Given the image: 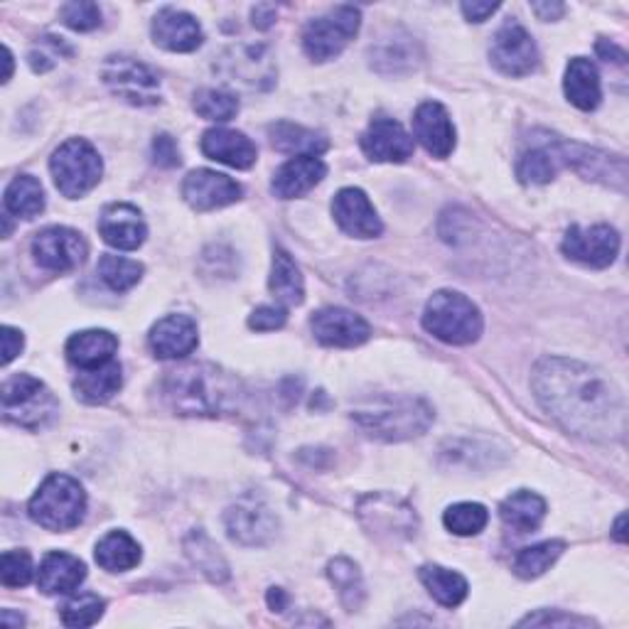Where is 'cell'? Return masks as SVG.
I'll return each instance as SVG.
<instances>
[{"instance_id": "cell-49", "label": "cell", "mask_w": 629, "mask_h": 629, "mask_svg": "<svg viewBox=\"0 0 629 629\" xmlns=\"http://www.w3.org/2000/svg\"><path fill=\"white\" fill-rule=\"evenodd\" d=\"M26 347V337H22V332L16 327H3V364L8 366L13 362L18 354Z\"/></svg>"}, {"instance_id": "cell-21", "label": "cell", "mask_w": 629, "mask_h": 629, "mask_svg": "<svg viewBox=\"0 0 629 629\" xmlns=\"http://www.w3.org/2000/svg\"><path fill=\"white\" fill-rule=\"evenodd\" d=\"M153 40L170 52H195L205 40L197 18L185 10L163 8L153 20Z\"/></svg>"}, {"instance_id": "cell-34", "label": "cell", "mask_w": 629, "mask_h": 629, "mask_svg": "<svg viewBox=\"0 0 629 629\" xmlns=\"http://www.w3.org/2000/svg\"><path fill=\"white\" fill-rule=\"evenodd\" d=\"M6 209L20 219H35L45 209V189L32 175H20L6 189Z\"/></svg>"}, {"instance_id": "cell-5", "label": "cell", "mask_w": 629, "mask_h": 629, "mask_svg": "<svg viewBox=\"0 0 629 629\" xmlns=\"http://www.w3.org/2000/svg\"><path fill=\"white\" fill-rule=\"evenodd\" d=\"M423 327L448 344H472L482 335V313L468 295L438 291L423 311Z\"/></svg>"}, {"instance_id": "cell-19", "label": "cell", "mask_w": 629, "mask_h": 629, "mask_svg": "<svg viewBox=\"0 0 629 629\" xmlns=\"http://www.w3.org/2000/svg\"><path fill=\"white\" fill-rule=\"evenodd\" d=\"M99 232L104 236V242L118 248V252H136L138 246H144L148 227L140 215L138 207L134 205H109L101 212L99 219Z\"/></svg>"}, {"instance_id": "cell-51", "label": "cell", "mask_w": 629, "mask_h": 629, "mask_svg": "<svg viewBox=\"0 0 629 629\" xmlns=\"http://www.w3.org/2000/svg\"><path fill=\"white\" fill-rule=\"evenodd\" d=\"M531 10L541 20H556V18H561L566 13V6L563 3H533Z\"/></svg>"}, {"instance_id": "cell-9", "label": "cell", "mask_w": 629, "mask_h": 629, "mask_svg": "<svg viewBox=\"0 0 629 629\" xmlns=\"http://www.w3.org/2000/svg\"><path fill=\"white\" fill-rule=\"evenodd\" d=\"M104 85L118 99L134 106H153L160 101V81L150 69L134 57H109L101 69Z\"/></svg>"}, {"instance_id": "cell-47", "label": "cell", "mask_w": 629, "mask_h": 629, "mask_svg": "<svg viewBox=\"0 0 629 629\" xmlns=\"http://www.w3.org/2000/svg\"><path fill=\"white\" fill-rule=\"evenodd\" d=\"M153 160L160 168H175V165H180V148H177L175 138H170L168 134H160L153 140Z\"/></svg>"}, {"instance_id": "cell-13", "label": "cell", "mask_w": 629, "mask_h": 629, "mask_svg": "<svg viewBox=\"0 0 629 629\" xmlns=\"http://www.w3.org/2000/svg\"><path fill=\"white\" fill-rule=\"evenodd\" d=\"M278 519L258 497H244L227 512V531L244 546H264L276 537Z\"/></svg>"}, {"instance_id": "cell-4", "label": "cell", "mask_w": 629, "mask_h": 629, "mask_svg": "<svg viewBox=\"0 0 629 629\" xmlns=\"http://www.w3.org/2000/svg\"><path fill=\"white\" fill-rule=\"evenodd\" d=\"M30 517L35 524L50 531H69L81 524L87 512V494L69 474H50L30 500Z\"/></svg>"}, {"instance_id": "cell-55", "label": "cell", "mask_w": 629, "mask_h": 629, "mask_svg": "<svg viewBox=\"0 0 629 629\" xmlns=\"http://www.w3.org/2000/svg\"><path fill=\"white\" fill-rule=\"evenodd\" d=\"M3 62H6L3 81H10V77H13V52H10V50H8V47H3Z\"/></svg>"}, {"instance_id": "cell-24", "label": "cell", "mask_w": 629, "mask_h": 629, "mask_svg": "<svg viewBox=\"0 0 629 629\" xmlns=\"http://www.w3.org/2000/svg\"><path fill=\"white\" fill-rule=\"evenodd\" d=\"M325 175L327 165L320 158H293L273 175L271 189L281 199H295L311 193L315 185L323 183Z\"/></svg>"}, {"instance_id": "cell-53", "label": "cell", "mask_w": 629, "mask_h": 629, "mask_svg": "<svg viewBox=\"0 0 629 629\" xmlns=\"http://www.w3.org/2000/svg\"><path fill=\"white\" fill-rule=\"evenodd\" d=\"M273 20H276V8L273 6H256L254 8V26L266 30L268 26H273Z\"/></svg>"}, {"instance_id": "cell-46", "label": "cell", "mask_w": 629, "mask_h": 629, "mask_svg": "<svg viewBox=\"0 0 629 629\" xmlns=\"http://www.w3.org/2000/svg\"><path fill=\"white\" fill-rule=\"evenodd\" d=\"M288 313L286 307L281 305H261L248 317V327L256 330V332H273V330H281L286 325Z\"/></svg>"}, {"instance_id": "cell-31", "label": "cell", "mask_w": 629, "mask_h": 629, "mask_svg": "<svg viewBox=\"0 0 629 629\" xmlns=\"http://www.w3.org/2000/svg\"><path fill=\"white\" fill-rule=\"evenodd\" d=\"M561 168H563L561 140H556V144L533 146L531 150H527L519 160L517 175H519V180L527 185H546L553 180Z\"/></svg>"}, {"instance_id": "cell-32", "label": "cell", "mask_w": 629, "mask_h": 629, "mask_svg": "<svg viewBox=\"0 0 629 629\" xmlns=\"http://www.w3.org/2000/svg\"><path fill=\"white\" fill-rule=\"evenodd\" d=\"M140 546L126 531H111L97 543V563L109 573H124L140 563Z\"/></svg>"}, {"instance_id": "cell-50", "label": "cell", "mask_w": 629, "mask_h": 629, "mask_svg": "<svg viewBox=\"0 0 629 629\" xmlns=\"http://www.w3.org/2000/svg\"><path fill=\"white\" fill-rule=\"evenodd\" d=\"M497 10H500V3H462V16H465L470 22H484L487 18H492Z\"/></svg>"}, {"instance_id": "cell-38", "label": "cell", "mask_w": 629, "mask_h": 629, "mask_svg": "<svg viewBox=\"0 0 629 629\" xmlns=\"http://www.w3.org/2000/svg\"><path fill=\"white\" fill-rule=\"evenodd\" d=\"M99 276L101 281L116 293H126L136 286L144 276V264H138V261H130L124 256H111L106 254L99 261Z\"/></svg>"}, {"instance_id": "cell-42", "label": "cell", "mask_w": 629, "mask_h": 629, "mask_svg": "<svg viewBox=\"0 0 629 629\" xmlns=\"http://www.w3.org/2000/svg\"><path fill=\"white\" fill-rule=\"evenodd\" d=\"M32 580V558L28 551H6L0 558V583L22 588Z\"/></svg>"}, {"instance_id": "cell-45", "label": "cell", "mask_w": 629, "mask_h": 629, "mask_svg": "<svg viewBox=\"0 0 629 629\" xmlns=\"http://www.w3.org/2000/svg\"><path fill=\"white\" fill-rule=\"evenodd\" d=\"M372 504V517H374V529H379L384 524L386 531H406L411 533V529H415V514L411 512L409 507H401V512L396 514H391V509H382V504H379V497H372L370 500Z\"/></svg>"}, {"instance_id": "cell-44", "label": "cell", "mask_w": 629, "mask_h": 629, "mask_svg": "<svg viewBox=\"0 0 629 629\" xmlns=\"http://www.w3.org/2000/svg\"><path fill=\"white\" fill-rule=\"evenodd\" d=\"M62 20L67 28L89 32L101 26V10L97 3H89V0H75V3H67L62 8Z\"/></svg>"}, {"instance_id": "cell-56", "label": "cell", "mask_w": 629, "mask_h": 629, "mask_svg": "<svg viewBox=\"0 0 629 629\" xmlns=\"http://www.w3.org/2000/svg\"><path fill=\"white\" fill-rule=\"evenodd\" d=\"M625 521H627V517L622 514L620 519H617V524H615V539L620 541V543L627 541V537H625Z\"/></svg>"}, {"instance_id": "cell-26", "label": "cell", "mask_w": 629, "mask_h": 629, "mask_svg": "<svg viewBox=\"0 0 629 629\" xmlns=\"http://www.w3.org/2000/svg\"><path fill=\"white\" fill-rule=\"evenodd\" d=\"M566 97L573 106H578L580 111H592L600 106L602 99V87H600V75L596 65L586 57L571 59V65L566 69L563 79Z\"/></svg>"}, {"instance_id": "cell-6", "label": "cell", "mask_w": 629, "mask_h": 629, "mask_svg": "<svg viewBox=\"0 0 629 629\" xmlns=\"http://www.w3.org/2000/svg\"><path fill=\"white\" fill-rule=\"evenodd\" d=\"M3 413L22 429L40 431L57 419L59 403L40 379L18 374L3 384Z\"/></svg>"}, {"instance_id": "cell-30", "label": "cell", "mask_w": 629, "mask_h": 629, "mask_svg": "<svg viewBox=\"0 0 629 629\" xmlns=\"http://www.w3.org/2000/svg\"><path fill=\"white\" fill-rule=\"evenodd\" d=\"M268 288L273 298L283 305H301L305 301V283L301 268L295 266L291 254L283 252V248H276V254H273Z\"/></svg>"}, {"instance_id": "cell-17", "label": "cell", "mask_w": 629, "mask_h": 629, "mask_svg": "<svg viewBox=\"0 0 629 629\" xmlns=\"http://www.w3.org/2000/svg\"><path fill=\"white\" fill-rule=\"evenodd\" d=\"M362 150L374 163H406L413 156V138L394 118H374L362 136Z\"/></svg>"}, {"instance_id": "cell-1", "label": "cell", "mask_w": 629, "mask_h": 629, "mask_svg": "<svg viewBox=\"0 0 629 629\" xmlns=\"http://www.w3.org/2000/svg\"><path fill=\"white\" fill-rule=\"evenodd\" d=\"M533 391L549 415L588 441H617L627 429V403L608 376L576 360L549 357L533 372Z\"/></svg>"}, {"instance_id": "cell-10", "label": "cell", "mask_w": 629, "mask_h": 629, "mask_svg": "<svg viewBox=\"0 0 629 629\" xmlns=\"http://www.w3.org/2000/svg\"><path fill=\"white\" fill-rule=\"evenodd\" d=\"M87 254L85 236L67 227H47L32 239V256L45 271L69 273L85 264Z\"/></svg>"}, {"instance_id": "cell-48", "label": "cell", "mask_w": 629, "mask_h": 629, "mask_svg": "<svg viewBox=\"0 0 629 629\" xmlns=\"http://www.w3.org/2000/svg\"><path fill=\"white\" fill-rule=\"evenodd\" d=\"M519 625H541V627H553V625H561V627H588L590 620H583V617H576V615H561V612H539V615H529L527 620H521Z\"/></svg>"}, {"instance_id": "cell-36", "label": "cell", "mask_w": 629, "mask_h": 629, "mask_svg": "<svg viewBox=\"0 0 629 629\" xmlns=\"http://www.w3.org/2000/svg\"><path fill=\"white\" fill-rule=\"evenodd\" d=\"M563 549H566L563 541H543L537 546H529V549H524L514 558V573L524 580L539 578L549 571L558 558H561Z\"/></svg>"}, {"instance_id": "cell-2", "label": "cell", "mask_w": 629, "mask_h": 629, "mask_svg": "<svg viewBox=\"0 0 629 629\" xmlns=\"http://www.w3.org/2000/svg\"><path fill=\"white\" fill-rule=\"evenodd\" d=\"M177 413L185 415H219L239 403V384L217 366L189 364L170 372L165 386Z\"/></svg>"}, {"instance_id": "cell-23", "label": "cell", "mask_w": 629, "mask_h": 629, "mask_svg": "<svg viewBox=\"0 0 629 629\" xmlns=\"http://www.w3.org/2000/svg\"><path fill=\"white\" fill-rule=\"evenodd\" d=\"M87 578V566L72 553L52 551L42 558L38 571V588L45 596H69Z\"/></svg>"}, {"instance_id": "cell-52", "label": "cell", "mask_w": 629, "mask_h": 629, "mask_svg": "<svg viewBox=\"0 0 629 629\" xmlns=\"http://www.w3.org/2000/svg\"><path fill=\"white\" fill-rule=\"evenodd\" d=\"M598 52L608 59H612V62H617V65H625V59H627V55H625V50H620V47H617L615 42H610V40H600L598 42Z\"/></svg>"}, {"instance_id": "cell-22", "label": "cell", "mask_w": 629, "mask_h": 629, "mask_svg": "<svg viewBox=\"0 0 629 629\" xmlns=\"http://www.w3.org/2000/svg\"><path fill=\"white\" fill-rule=\"evenodd\" d=\"M202 153L209 160L224 163L236 170H248L258 158V150L252 144V138H246L239 130L232 128H209L202 136Z\"/></svg>"}, {"instance_id": "cell-43", "label": "cell", "mask_w": 629, "mask_h": 629, "mask_svg": "<svg viewBox=\"0 0 629 629\" xmlns=\"http://www.w3.org/2000/svg\"><path fill=\"white\" fill-rule=\"evenodd\" d=\"M413 47L406 40H386L374 50V65L376 69H382L384 62L389 65L384 72H403V69L413 67Z\"/></svg>"}, {"instance_id": "cell-28", "label": "cell", "mask_w": 629, "mask_h": 629, "mask_svg": "<svg viewBox=\"0 0 629 629\" xmlns=\"http://www.w3.org/2000/svg\"><path fill=\"white\" fill-rule=\"evenodd\" d=\"M121 384H124L121 364L109 362L104 366H97V370H81V374L75 379V394L85 403L99 406V403L111 401L118 394Z\"/></svg>"}, {"instance_id": "cell-39", "label": "cell", "mask_w": 629, "mask_h": 629, "mask_svg": "<svg viewBox=\"0 0 629 629\" xmlns=\"http://www.w3.org/2000/svg\"><path fill=\"white\" fill-rule=\"evenodd\" d=\"M193 106L202 118L217 124L232 121V118L239 114V99L224 89H199L195 94Z\"/></svg>"}, {"instance_id": "cell-20", "label": "cell", "mask_w": 629, "mask_h": 629, "mask_svg": "<svg viewBox=\"0 0 629 629\" xmlns=\"http://www.w3.org/2000/svg\"><path fill=\"white\" fill-rule=\"evenodd\" d=\"M413 134L435 158H448L455 150V126L443 104L425 101L415 109Z\"/></svg>"}, {"instance_id": "cell-11", "label": "cell", "mask_w": 629, "mask_h": 629, "mask_svg": "<svg viewBox=\"0 0 629 629\" xmlns=\"http://www.w3.org/2000/svg\"><path fill=\"white\" fill-rule=\"evenodd\" d=\"M492 65L507 77H527L539 67V50L524 26L509 20L497 30L490 47Z\"/></svg>"}, {"instance_id": "cell-35", "label": "cell", "mask_w": 629, "mask_h": 629, "mask_svg": "<svg viewBox=\"0 0 629 629\" xmlns=\"http://www.w3.org/2000/svg\"><path fill=\"white\" fill-rule=\"evenodd\" d=\"M327 576L332 580V586H335V590L340 592V600L344 608H347L350 612L360 610L364 596H366L360 568L354 566L350 558H335V561H332L327 568Z\"/></svg>"}, {"instance_id": "cell-14", "label": "cell", "mask_w": 629, "mask_h": 629, "mask_svg": "<svg viewBox=\"0 0 629 629\" xmlns=\"http://www.w3.org/2000/svg\"><path fill=\"white\" fill-rule=\"evenodd\" d=\"M183 197L197 212L222 209L242 199V185L217 170H195L185 177Z\"/></svg>"}, {"instance_id": "cell-33", "label": "cell", "mask_w": 629, "mask_h": 629, "mask_svg": "<svg viewBox=\"0 0 629 629\" xmlns=\"http://www.w3.org/2000/svg\"><path fill=\"white\" fill-rule=\"evenodd\" d=\"M419 576L425 590H429L443 608H458V605L468 598V580L455 571H448L443 566H423Z\"/></svg>"}, {"instance_id": "cell-8", "label": "cell", "mask_w": 629, "mask_h": 629, "mask_svg": "<svg viewBox=\"0 0 629 629\" xmlns=\"http://www.w3.org/2000/svg\"><path fill=\"white\" fill-rule=\"evenodd\" d=\"M360 22L362 13L354 6H340L311 20L303 32L305 55L315 59V62H327V59L337 57L354 40V35L360 32Z\"/></svg>"}, {"instance_id": "cell-7", "label": "cell", "mask_w": 629, "mask_h": 629, "mask_svg": "<svg viewBox=\"0 0 629 629\" xmlns=\"http://www.w3.org/2000/svg\"><path fill=\"white\" fill-rule=\"evenodd\" d=\"M50 170L59 193L65 197L77 199L85 197L99 185L104 163L99 158L97 148L91 144H87V140L81 138H72L55 150V156L50 160Z\"/></svg>"}, {"instance_id": "cell-54", "label": "cell", "mask_w": 629, "mask_h": 629, "mask_svg": "<svg viewBox=\"0 0 629 629\" xmlns=\"http://www.w3.org/2000/svg\"><path fill=\"white\" fill-rule=\"evenodd\" d=\"M286 602H288V598H286V592H283L281 588H271L268 590V605H271L273 610L283 612V610H286Z\"/></svg>"}, {"instance_id": "cell-29", "label": "cell", "mask_w": 629, "mask_h": 629, "mask_svg": "<svg viewBox=\"0 0 629 629\" xmlns=\"http://www.w3.org/2000/svg\"><path fill=\"white\" fill-rule=\"evenodd\" d=\"M500 517L507 529H512L517 533H531L541 527V521L546 517V502L539 494H533L529 490H519L514 494H509L502 502Z\"/></svg>"}, {"instance_id": "cell-40", "label": "cell", "mask_w": 629, "mask_h": 629, "mask_svg": "<svg viewBox=\"0 0 629 629\" xmlns=\"http://www.w3.org/2000/svg\"><path fill=\"white\" fill-rule=\"evenodd\" d=\"M487 521H490V512L474 502L453 504L443 514L445 529L453 531L455 537H474V533H480L487 527Z\"/></svg>"}, {"instance_id": "cell-15", "label": "cell", "mask_w": 629, "mask_h": 629, "mask_svg": "<svg viewBox=\"0 0 629 629\" xmlns=\"http://www.w3.org/2000/svg\"><path fill=\"white\" fill-rule=\"evenodd\" d=\"M313 335L325 347H357L372 335V327L366 320L344 307H323L311 320Z\"/></svg>"}, {"instance_id": "cell-27", "label": "cell", "mask_w": 629, "mask_h": 629, "mask_svg": "<svg viewBox=\"0 0 629 629\" xmlns=\"http://www.w3.org/2000/svg\"><path fill=\"white\" fill-rule=\"evenodd\" d=\"M271 144L281 153H288L295 158H317L320 153L327 150V138L315 134L311 128H303L298 124L278 121L268 128Z\"/></svg>"}, {"instance_id": "cell-12", "label": "cell", "mask_w": 629, "mask_h": 629, "mask_svg": "<svg viewBox=\"0 0 629 629\" xmlns=\"http://www.w3.org/2000/svg\"><path fill=\"white\" fill-rule=\"evenodd\" d=\"M563 254L590 268H608L620 254V234L608 224L596 227H571L563 239Z\"/></svg>"}, {"instance_id": "cell-18", "label": "cell", "mask_w": 629, "mask_h": 629, "mask_svg": "<svg viewBox=\"0 0 629 629\" xmlns=\"http://www.w3.org/2000/svg\"><path fill=\"white\" fill-rule=\"evenodd\" d=\"M148 344L160 360H183L199 344L197 323L189 315H168L153 325Z\"/></svg>"}, {"instance_id": "cell-41", "label": "cell", "mask_w": 629, "mask_h": 629, "mask_svg": "<svg viewBox=\"0 0 629 629\" xmlns=\"http://www.w3.org/2000/svg\"><path fill=\"white\" fill-rule=\"evenodd\" d=\"M106 602L94 596V592H81V596L69 600L62 608V622L67 627H91L101 620Z\"/></svg>"}, {"instance_id": "cell-25", "label": "cell", "mask_w": 629, "mask_h": 629, "mask_svg": "<svg viewBox=\"0 0 629 629\" xmlns=\"http://www.w3.org/2000/svg\"><path fill=\"white\" fill-rule=\"evenodd\" d=\"M118 350V340L109 330H85L69 337L67 342V360L79 370H97L114 362Z\"/></svg>"}, {"instance_id": "cell-37", "label": "cell", "mask_w": 629, "mask_h": 629, "mask_svg": "<svg viewBox=\"0 0 629 629\" xmlns=\"http://www.w3.org/2000/svg\"><path fill=\"white\" fill-rule=\"evenodd\" d=\"M185 549H187L189 558H193L199 571L209 576L212 580H227L229 578L227 561H224L217 546L212 543L202 531L189 533V539L185 541Z\"/></svg>"}, {"instance_id": "cell-3", "label": "cell", "mask_w": 629, "mask_h": 629, "mask_svg": "<svg viewBox=\"0 0 629 629\" xmlns=\"http://www.w3.org/2000/svg\"><path fill=\"white\" fill-rule=\"evenodd\" d=\"M352 419L362 425V431L370 433L379 441L399 443L409 438H419L431 429L433 409L421 399L396 396V399H379L370 406L352 413Z\"/></svg>"}, {"instance_id": "cell-16", "label": "cell", "mask_w": 629, "mask_h": 629, "mask_svg": "<svg viewBox=\"0 0 629 629\" xmlns=\"http://www.w3.org/2000/svg\"><path fill=\"white\" fill-rule=\"evenodd\" d=\"M332 215L344 234L357 236V239H374L384 229L370 197L360 187L340 189L332 202Z\"/></svg>"}]
</instances>
